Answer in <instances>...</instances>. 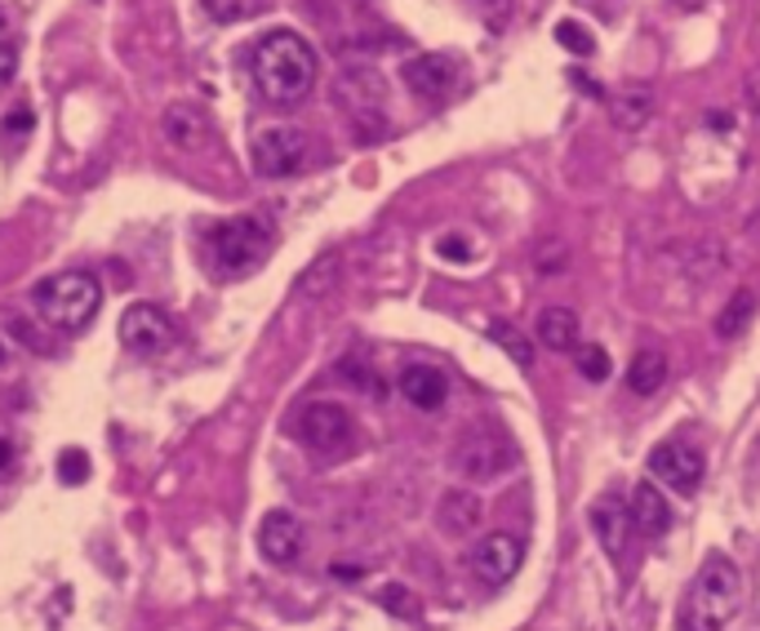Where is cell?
I'll list each match as a JSON object with an SVG mask.
<instances>
[{"mask_svg":"<svg viewBox=\"0 0 760 631\" xmlns=\"http://www.w3.org/2000/svg\"><path fill=\"white\" fill-rule=\"evenodd\" d=\"M249 72H254V85H258V94L267 103L289 107V103H302L311 94L320 63H316V50L298 32L276 28V32H267V37L254 41Z\"/></svg>","mask_w":760,"mask_h":631,"instance_id":"cell-1","label":"cell"},{"mask_svg":"<svg viewBox=\"0 0 760 631\" xmlns=\"http://www.w3.org/2000/svg\"><path fill=\"white\" fill-rule=\"evenodd\" d=\"M276 245V227L263 214H236L205 231V267L218 280L254 276Z\"/></svg>","mask_w":760,"mask_h":631,"instance_id":"cell-2","label":"cell"},{"mask_svg":"<svg viewBox=\"0 0 760 631\" xmlns=\"http://www.w3.org/2000/svg\"><path fill=\"white\" fill-rule=\"evenodd\" d=\"M32 307L41 311V321L63 330V334H81L94 325V316L103 307V285L94 271H59V276H45L37 289H32Z\"/></svg>","mask_w":760,"mask_h":631,"instance_id":"cell-3","label":"cell"},{"mask_svg":"<svg viewBox=\"0 0 760 631\" xmlns=\"http://www.w3.org/2000/svg\"><path fill=\"white\" fill-rule=\"evenodd\" d=\"M742 604V573L725 551H711L685 596L680 631H720Z\"/></svg>","mask_w":760,"mask_h":631,"instance_id":"cell-4","label":"cell"},{"mask_svg":"<svg viewBox=\"0 0 760 631\" xmlns=\"http://www.w3.org/2000/svg\"><path fill=\"white\" fill-rule=\"evenodd\" d=\"M450 467L472 480V485H494L503 480L512 467H516V445L503 436V432H490V427H472L459 436V445L450 449Z\"/></svg>","mask_w":760,"mask_h":631,"instance_id":"cell-5","label":"cell"},{"mask_svg":"<svg viewBox=\"0 0 760 631\" xmlns=\"http://www.w3.org/2000/svg\"><path fill=\"white\" fill-rule=\"evenodd\" d=\"M294 432H298V441H302L311 454H347L351 441H356L351 414H347L342 405H333V401H311V405L298 414Z\"/></svg>","mask_w":760,"mask_h":631,"instance_id":"cell-6","label":"cell"},{"mask_svg":"<svg viewBox=\"0 0 760 631\" xmlns=\"http://www.w3.org/2000/svg\"><path fill=\"white\" fill-rule=\"evenodd\" d=\"M311 161V138L294 125H271L254 138V169L263 178H289Z\"/></svg>","mask_w":760,"mask_h":631,"instance_id":"cell-7","label":"cell"},{"mask_svg":"<svg viewBox=\"0 0 760 631\" xmlns=\"http://www.w3.org/2000/svg\"><path fill=\"white\" fill-rule=\"evenodd\" d=\"M333 99L351 121H383L388 107V81L378 68H342L333 76Z\"/></svg>","mask_w":760,"mask_h":631,"instance_id":"cell-8","label":"cell"},{"mask_svg":"<svg viewBox=\"0 0 760 631\" xmlns=\"http://www.w3.org/2000/svg\"><path fill=\"white\" fill-rule=\"evenodd\" d=\"M521 560H525V538H521V534H485V538L468 551L472 578L485 582V587L512 582V573L521 569Z\"/></svg>","mask_w":760,"mask_h":631,"instance_id":"cell-9","label":"cell"},{"mask_svg":"<svg viewBox=\"0 0 760 631\" xmlns=\"http://www.w3.org/2000/svg\"><path fill=\"white\" fill-rule=\"evenodd\" d=\"M170 339H174V321L165 316V307H156V302H134V307H125V316H121V343H125L130 352H138V356H161V352L170 348Z\"/></svg>","mask_w":760,"mask_h":631,"instance_id":"cell-10","label":"cell"},{"mask_svg":"<svg viewBox=\"0 0 760 631\" xmlns=\"http://www.w3.org/2000/svg\"><path fill=\"white\" fill-rule=\"evenodd\" d=\"M649 472H654V480H663L667 489L694 494V489L702 485L707 463H702V454H698L694 445H685V441H663V445L649 449Z\"/></svg>","mask_w":760,"mask_h":631,"instance_id":"cell-11","label":"cell"},{"mask_svg":"<svg viewBox=\"0 0 760 631\" xmlns=\"http://www.w3.org/2000/svg\"><path fill=\"white\" fill-rule=\"evenodd\" d=\"M258 551H263V560H271V565H294L298 551H302V525H298V516L285 511V507L267 511V516L258 520Z\"/></svg>","mask_w":760,"mask_h":631,"instance_id":"cell-12","label":"cell"},{"mask_svg":"<svg viewBox=\"0 0 760 631\" xmlns=\"http://www.w3.org/2000/svg\"><path fill=\"white\" fill-rule=\"evenodd\" d=\"M401 76H405L410 94H419L423 103H437V99H445L454 90V59H445V54H414L401 68Z\"/></svg>","mask_w":760,"mask_h":631,"instance_id":"cell-13","label":"cell"},{"mask_svg":"<svg viewBox=\"0 0 760 631\" xmlns=\"http://www.w3.org/2000/svg\"><path fill=\"white\" fill-rule=\"evenodd\" d=\"M587 525H592V534L600 538V547H605V556H609V560H618V556L627 551L631 507H623V498H614V494L596 498V503H592V511H587Z\"/></svg>","mask_w":760,"mask_h":631,"instance_id":"cell-14","label":"cell"},{"mask_svg":"<svg viewBox=\"0 0 760 631\" xmlns=\"http://www.w3.org/2000/svg\"><path fill=\"white\" fill-rule=\"evenodd\" d=\"M481 520H485V503H481L476 489H450V494L441 498V507H437V525H441V534H450V538L476 534Z\"/></svg>","mask_w":760,"mask_h":631,"instance_id":"cell-15","label":"cell"},{"mask_svg":"<svg viewBox=\"0 0 760 631\" xmlns=\"http://www.w3.org/2000/svg\"><path fill=\"white\" fill-rule=\"evenodd\" d=\"M401 396H405L414 410L432 414V410H441V405H445V396H450V379H445L437 365H405V370H401Z\"/></svg>","mask_w":760,"mask_h":631,"instance_id":"cell-16","label":"cell"},{"mask_svg":"<svg viewBox=\"0 0 760 631\" xmlns=\"http://www.w3.org/2000/svg\"><path fill=\"white\" fill-rule=\"evenodd\" d=\"M627 507H631V525H636L645 538H663V534L671 529V503L654 489V480H640Z\"/></svg>","mask_w":760,"mask_h":631,"instance_id":"cell-17","label":"cell"},{"mask_svg":"<svg viewBox=\"0 0 760 631\" xmlns=\"http://www.w3.org/2000/svg\"><path fill=\"white\" fill-rule=\"evenodd\" d=\"M654 116V90L649 85H623L618 94H614V103H609V121L618 125V130H627V134H636V130H645V121Z\"/></svg>","mask_w":760,"mask_h":631,"instance_id":"cell-18","label":"cell"},{"mask_svg":"<svg viewBox=\"0 0 760 631\" xmlns=\"http://www.w3.org/2000/svg\"><path fill=\"white\" fill-rule=\"evenodd\" d=\"M534 330H538V343L547 352H574L578 348V316L569 307H543Z\"/></svg>","mask_w":760,"mask_h":631,"instance_id":"cell-19","label":"cell"},{"mask_svg":"<svg viewBox=\"0 0 760 631\" xmlns=\"http://www.w3.org/2000/svg\"><path fill=\"white\" fill-rule=\"evenodd\" d=\"M667 383V356L663 352H636V361L627 365V387L636 396H654Z\"/></svg>","mask_w":760,"mask_h":631,"instance_id":"cell-20","label":"cell"},{"mask_svg":"<svg viewBox=\"0 0 760 631\" xmlns=\"http://www.w3.org/2000/svg\"><path fill=\"white\" fill-rule=\"evenodd\" d=\"M751 316H756V293L751 289H733V298L720 307L716 316V334L720 339H738L747 325H751Z\"/></svg>","mask_w":760,"mask_h":631,"instance_id":"cell-21","label":"cell"},{"mask_svg":"<svg viewBox=\"0 0 760 631\" xmlns=\"http://www.w3.org/2000/svg\"><path fill=\"white\" fill-rule=\"evenodd\" d=\"M161 130H165V138H170L174 147H183V152H196L201 138H205V121H201L192 107H170Z\"/></svg>","mask_w":760,"mask_h":631,"instance_id":"cell-22","label":"cell"},{"mask_svg":"<svg viewBox=\"0 0 760 631\" xmlns=\"http://www.w3.org/2000/svg\"><path fill=\"white\" fill-rule=\"evenodd\" d=\"M214 23H249L271 10V0H201Z\"/></svg>","mask_w":760,"mask_h":631,"instance_id":"cell-23","label":"cell"},{"mask_svg":"<svg viewBox=\"0 0 760 631\" xmlns=\"http://www.w3.org/2000/svg\"><path fill=\"white\" fill-rule=\"evenodd\" d=\"M338 271H342V262H338V254H320L302 276H298V289H302V298H320V293H329L333 289V280H338Z\"/></svg>","mask_w":760,"mask_h":631,"instance_id":"cell-24","label":"cell"},{"mask_svg":"<svg viewBox=\"0 0 760 631\" xmlns=\"http://www.w3.org/2000/svg\"><path fill=\"white\" fill-rule=\"evenodd\" d=\"M490 339H494V343H499V348H503V352H507V356H512L521 370H530V365H534V348H530V339H525L516 325H507V321H494V325H490Z\"/></svg>","mask_w":760,"mask_h":631,"instance_id":"cell-25","label":"cell"},{"mask_svg":"<svg viewBox=\"0 0 760 631\" xmlns=\"http://www.w3.org/2000/svg\"><path fill=\"white\" fill-rule=\"evenodd\" d=\"M556 41H561L569 54H578V59H592V54H596V37H592L583 23H574V19H561V23H556Z\"/></svg>","mask_w":760,"mask_h":631,"instance_id":"cell-26","label":"cell"},{"mask_svg":"<svg viewBox=\"0 0 760 631\" xmlns=\"http://www.w3.org/2000/svg\"><path fill=\"white\" fill-rule=\"evenodd\" d=\"M378 604H383V609H392L397 618H410V622L423 613L419 596H414L410 587H401V582H392V587H383V591H378Z\"/></svg>","mask_w":760,"mask_h":631,"instance_id":"cell-27","label":"cell"},{"mask_svg":"<svg viewBox=\"0 0 760 631\" xmlns=\"http://www.w3.org/2000/svg\"><path fill=\"white\" fill-rule=\"evenodd\" d=\"M59 480L63 485H85L90 480V454L85 449H63L59 454Z\"/></svg>","mask_w":760,"mask_h":631,"instance_id":"cell-28","label":"cell"},{"mask_svg":"<svg viewBox=\"0 0 760 631\" xmlns=\"http://www.w3.org/2000/svg\"><path fill=\"white\" fill-rule=\"evenodd\" d=\"M578 370H583L587 383H605V379H609V356H605V348H583Z\"/></svg>","mask_w":760,"mask_h":631,"instance_id":"cell-29","label":"cell"},{"mask_svg":"<svg viewBox=\"0 0 760 631\" xmlns=\"http://www.w3.org/2000/svg\"><path fill=\"white\" fill-rule=\"evenodd\" d=\"M437 254H441L445 262H472V245H468L463 236H441V240H437Z\"/></svg>","mask_w":760,"mask_h":631,"instance_id":"cell-30","label":"cell"},{"mask_svg":"<svg viewBox=\"0 0 760 631\" xmlns=\"http://www.w3.org/2000/svg\"><path fill=\"white\" fill-rule=\"evenodd\" d=\"M14 76H19V50L10 41H0V90H6Z\"/></svg>","mask_w":760,"mask_h":631,"instance_id":"cell-31","label":"cell"},{"mask_svg":"<svg viewBox=\"0 0 760 631\" xmlns=\"http://www.w3.org/2000/svg\"><path fill=\"white\" fill-rule=\"evenodd\" d=\"M10 334H14L23 348H32V352H50V339H41L37 330H28V321H10Z\"/></svg>","mask_w":760,"mask_h":631,"instance_id":"cell-32","label":"cell"},{"mask_svg":"<svg viewBox=\"0 0 760 631\" xmlns=\"http://www.w3.org/2000/svg\"><path fill=\"white\" fill-rule=\"evenodd\" d=\"M0 125H6V134H28V130L37 125V116H32V107H14Z\"/></svg>","mask_w":760,"mask_h":631,"instance_id":"cell-33","label":"cell"},{"mask_svg":"<svg viewBox=\"0 0 760 631\" xmlns=\"http://www.w3.org/2000/svg\"><path fill=\"white\" fill-rule=\"evenodd\" d=\"M338 374H342V379H351V383H356V387H364V392H369V387L378 392V379H373L369 370H360V361H342V370H338Z\"/></svg>","mask_w":760,"mask_h":631,"instance_id":"cell-34","label":"cell"},{"mask_svg":"<svg viewBox=\"0 0 760 631\" xmlns=\"http://www.w3.org/2000/svg\"><path fill=\"white\" fill-rule=\"evenodd\" d=\"M565 262H569L565 245H552V258H547V254H538V271H561Z\"/></svg>","mask_w":760,"mask_h":631,"instance_id":"cell-35","label":"cell"},{"mask_svg":"<svg viewBox=\"0 0 760 631\" xmlns=\"http://www.w3.org/2000/svg\"><path fill=\"white\" fill-rule=\"evenodd\" d=\"M329 573H333L338 582H360L364 569H360V565H329Z\"/></svg>","mask_w":760,"mask_h":631,"instance_id":"cell-36","label":"cell"},{"mask_svg":"<svg viewBox=\"0 0 760 631\" xmlns=\"http://www.w3.org/2000/svg\"><path fill=\"white\" fill-rule=\"evenodd\" d=\"M10 458H14V449H10V441H0V472L10 467Z\"/></svg>","mask_w":760,"mask_h":631,"instance_id":"cell-37","label":"cell"},{"mask_svg":"<svg viewBox=\"0 0 760 631\" xmlns=\"http://www.w3.org/2000/svg\"><path fill=\"white\" fill-rule=\"evenodd\" d=\"M0 365H6V343H0Z\"/></svg>","mask_w":760,"mask_h":631,"instance_id":"cell-38","label":"cell"},{"mask_svg":"<svg viewBox=\"0 0 760 631\" xmlns=\"http://www.w3.org/2000/svg\"><path fill=\"white\" fill-rule=\"evenodd\" d=\"M0 32H6V14H0Z\"/></svg>","mask_w":760,"mask_h":631,"instance_id":"cell-39","label":"cell"}]
</instances>
